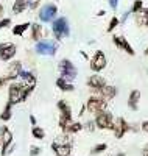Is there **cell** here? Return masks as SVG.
<instances>
[{
	"instance_id": "obj_1",
	"label": "cell",
	"mask_w": 148,
	"mask_h": 156,
	"mask_svg": "<svg viewBox=\"0 0 148 156\" xmlns=\"http://www.w3.org/2000/svg\"><path fill=\"white\" fill-rule=\"evenodd\" d=\"M36 86H28L23 84L20 81H11L8 84V103L12 106L19 105V103H23L30 98V95L34 92Z\"/></svg>"
},
{
	"instance_id": "obj_2",
	"label": "cell",
	"mask_w": 148,
	"mask_h": 156,
	"mask_svg": "<svg viewBox=\"0 0 148 156\" xmlns=\"http://www.w3.org/2000/svg\"><path fill=\"white\" fill-rule=\"evenodd\" d=\"M56 108H58V112H59V117H58V125H59V129L64 131L67 128V125L73 122V112H72V106L67 100H58L56 103Z\"/></svg>"
},
{
	"instance_id": "obj_3",
	"label": "cell",
	"mask_w": 148,
	"mask_h": 156,
	"mask_svg": "<svg viewBox=\"0 0 148 156\" xmlns=\"http://www.w3.org/2000/svg\"><path fill=\"white\" fill-rule=\"evenodd\" d=\"M69 136L70 134L62 133L58 139H55L51 142L50 148H51L53 153H55V156H70L72 154L73 145H72V140L69 139Z\"/></svg>"
},
{
	"instance_id": "obj_4",
	"label": "cell",
	"mask_w": 148,
	"mask_h": 156,
	"mask_svg": "<svg viewBox=\"0 0 148 156\" xmlns=\"http://www.w3.org/2000/svg\"><path fill=\"white\" fill-rule=\"evenodd\" d=\"M51 33L55 36V41H62L64 37H69L70 36V25L67 17L61 16L56 17L55 20H51Z\"/></svg>"
},
{
	"instance_id": "obj_5",
	"label": "cell",
	"mask_w": 148,
	"mask_h": 156,
	"mask_svg": "<svg viewBox=\"0 0 148 156\" xmlns=\"http://www.w3.org/2000/svg\"><path fill=\"white\" fill-rule=\"evenodd\" d=\"M34 51L39 56H55L58 51V41L55 39H41L34 45Z\"/></svg>"
},
{
	"instance_id": "obj_6",
	"label": "cell",
	"mask_w": 148,
	"mask_h": 156,
	"mask_svg": "<svg viewBox=\"0 0 148 156\" xmlns=\"http://www.w3.org/2000/svg\"><path fill=\"white\" fill-rule=\"evenodd\" d=\"M12 145H14V134L8 125H2L0 126V154L8 156L9 148Z\"/></svg>"
},
{
	"instance_id": "obj_7",
	"label": "cell",
	"mask_w": 148,
	"mask_h": 156,
	"mask_svg": "<svg viewBox=\"0 0 148 156\" xmlns=\"http://www.w3.org/2000/svg\"><path fill=\"white\" fill-rule=\"evenodd\" d=\"M58 72H59V76L65 78V80H69V81H73L75 78L78 76V69H76V66L69 58L59 59V62H58Z\"/></svg>"
},
{
	"instance_id": "obj_8",
	"label": "cell",
	"mask_w": 148,
	"mask_h": 156,
	"mask_svg": "<svg viewBox=\"0 0 148 156\" xmlns=\"http://www.w3.org/2000/svg\"><path fill=\"white\" fill-rule=\"evenodd\" d=\"M114 115L109 109H103L97 114H93V122L98 129H112L114 125Z\"/></svg>"
},
{
	"instance_id": "obj_9",
	"label": "cell",
	"mask_w": 148,
	"mask_h": 156,
	"mask_svg": "<svg viewBox=\"0 0 148 156\" xmlns=\"http://www.w3.org/2000/svg\"><path fill=\"white\" fill-rule=\"evenodd\" d=\"M107 66V58L103 50H97L90 58H89V67L93 73H100L101 70H104Z\"/></svg>"
},
{
	"instance_id": "obj_10",
	"label": "cell",
	"mask_w": 148,
	"mask_h": 156,
	"mask_svg": "<svg viewBox=\"0 0 148 156\" xmlns=\"http://www.w3.org/2000/svg\"><path fill=\"white\" fill-rule=\"evenodd\" d=\"M103 109H107V101L101 98L98 94H92L86 101V111L89 114H97Z\"/></svg>"
},
{
	"instance_id": "obj_11",
	"label": "cell",
	"mask_w": 148,
	"mask_h": 156,
	"mask_svg": "<svg viewBox=\"0 0 148 156\" xmlns=\"http://www.w3.org/2000/svg\"><path fill=\"white\" fill-rule=\"evenodd\" d=\"M56 14H58V6L55 3H45L39 8L37 11V17L41 22L44 23H50L51 20L56 19Z\"/></svg>"
},
{
	"instance_id": "obj_12",
	"label": "cell",
	"mask_w": 148,
	"mask_h": 156,
	"mask_svg": "<svg viewBox=\"0 0 148 156\" xmlns=\"http://www.w3.org/2000/svg\"><path fill=\"white\" fill-rule=\"evenodd\" d=\"M22 69H23L22 61H19V59H12V61H9V62H8V66H6V70H5V75H3L5 81H6V83L16 81L17 78H19V73H20Z\"/></svg>"
},
{
	"instance_id": "obj_13",
	"label": "cell",
	"mask_w": 148,
	"mask_h": 156,
	"mask_svg": "<svg viewBox=\"0 0 148 156\" xmlns=\"http://www.w3.org/2000/svg\"><path fill=\"white\" fill-rule=\"evenodd\" d=\"M17 55V45L14 42H0V61L9 62Z\"/></svg>"
},
{
	"instance_id": "obj_14",
	"label": "cell",
	"mask_w": 148,
	"mask_h": 156,
	"mask_svg": "<svg viewBox=\"0 0 148 156\" xmlns=\"http://www.w3.org/2000/svg\"><path fill=\"white\" fill-rule=\"evenodd\" d=\"M112 133H114L115 139L125 137V134L129 133V122L125 119V117H117V119L114 120V125H112Z\"/></svg>"
},
{
	"instance_id": "obj_15",
	"label": "cell",
	"mask_w": 148,
	"mask_h": 156,
	"mask_svg": "<svg viewBox=\"0 0 148 156\" xmlns=\"http://www.w3.org/2000/svg\"><path fill=\"white\" fill-rule=\"evenodd\" d=\"M86 84H87V87L92 90V94H97L101 87H104V86L107 84V81H106V78L101 76L100 73H92V75L87 76Z\"/></svg>"
},
{
	"instance_id": "obj_16",
	"label": "cell",
	"mask_w": 148,
	"mask_h": 156,
	"mask_svg": "<svg viewBox=\"0 0 148 156\" xmlns=\"http://www.w3.org/2000/svg\"><path fill=\"white\" fill-rule=\"evenodd\" d=\"M112 42H114V45H115L117 48L123 50L126 55H129V56L136 55V50L132 48V45L128 42V39H126L125 36H122V34H114V36H112Z\"/></svg>"
},
{
	"instance_id": "obj_17",
	"label": "cell",
	"mask_w": 148,
	"mask_h": 156,
	"mask_svg": "<svg viewBox=\"0 0 148 156\" xmlns=\"http://www.w3.org/2000/svg\"><path fill=\"white\" fill-rule=\"evenodd\" d=\"M17 81L23 83V84H28V86H36L37 84V76L33 70H26V69H22L20 73H19V78Z\"/></svg>"
},
{
	"instance_id": "obj_18",
	"label": "cell",
	"mask_w": 148,
	"mask_h": 156,
	"mask_svg": "<svg viewBox=\"0 0 148 156\" xmlns=\"http://www.w3.org/2000/svg\"><path fill=\"white\" fill-rule=\"evenodd\" d=\"M44 34H45V30L39 22H33L30 25V39L33 42H37L41 39H44Z\"/></svg>"
},
{
	"instance_id": "obj_19",
	"label": "cell",
	"mask_w": 148,
	"mask_h": 156,
	"mask_svg": "<svg viewBox=\"0 0 148 156\" xmlns=\"http://www.w3.org/2000/svg\"><path fill=\"white\" fill-rule=\"evenodd\" d=\"M101 98H104L106 101H111V100H114L115 97H117V94H118V89L114 86V84H106L104 87H101L98 92H97Z\"/></svg>"
},
{
	"instance_id": "obj_20",
	"label": "cell",
	"mask_w": 148,
	"mask_h": 156,
	"mask_svg": "<svg viewBox=\"0 0 148 156\" xmlns=\"http://www.w3.org/2000/svg\"><path fill=\"white\" fill-rule=\"evenodd\" d=\"M140 97H142V94H140L139 89H132L131 92H129V95H128V108L131 111H137L139 109Z\"/></svg>"
},
{
	"instance_id": "obj_21",
	"label": "cell",
	"mask_w": 148,
	"mask_h": 156,
	"mask_svg": "<svg viewBox=\"0 0 148 156\" xmlns=\"http://www.w3.org/2000/svg\"><path fill=\"white\" fill-rule=\"evenodd\" d=\"M55 83H56V87L61 90V92H73L75 90L73 81H69V80H65V78H62V76H58Z\"/></svg>"
},
{
	"instance_id": "obj_22",
	"label": "cell",
	"mask_w": 148,
	"mask_h": 156,
	"mask_svg": "<svg viewBox=\"0 0 148 156\" xmlns=\"http://www.w3.org/2000/svg\"><path fill=\"white\" fill-rule=\"evenodd\" d=\"M134 22H136L137 27H148V6L143 8L137 14H134Z\"/></svg>"
},
{
	"instance_id": "obj_23",
	"label": "cell",
	"mask_w": 148,
	"mask_h": 156,
	"mask_svg": "<svg viewBox=\"0 0 148 156\" xmlns=\"http://www.w3.org/2000/svg\"><path fill=\"white\" fill-rule=\"evenodd\" d=\"M30 2L31 0H14V3H12V14H22V12L30 6Z\"/></svg>"
},
{
	"instance_id": "obj_24",
	"label": "cell",
	"mask_w": 148,
	"mask_h": 156,
	"mask_svg": "<svg viewBox=\"0 0 148 156\" xmlns=\"http://www.w3.org/2000/svg\"><path fill=\"white\" fill-rule=\"evenodd\" d=\"M83 129H84V128H83V123H81V122H79V120H73L72 123H69V125H67V128L64 129L62 133L73 136V134H78V133H81Z\"/></svg>"
},
{
	"instance_id": "obj_25",
	"label": "cell",
	"mask_w": 148,
	"mask_h": 156,
	"mask_svg": "<svg viewBox=\"0 0 148 156\" xmlns=\"http://www.w3.org/2000/svg\"><path fill=\"white\" fill-rule=\"evenodd\" d=\"M30 25H31V22H22V23L14 25V27H12V34L14 36H23L30 30Z\"/></svg>"
},
{
	"instance_id": "obj_26",
	"label": "cell",
	"mask_w": 148,
	"mask_h": 156,
	"mask_svg": "<svg viewBox=\"0 0 148 156\" xmlns=\"http://www.w3.org/2000/svg\"><path fill=\"white\" fill-rule=\"evenodd\" d=\"M12 119V105H9V103L6 101V105L3 106V109H2V112H0V120L2 122H9Z\"/></svg>"
},
{
	"instance_id": "obj_27",
	"label": "cell",
	"mask_w": 148,
	"mask_h": 156,
	"mask_svg": "<svg viewBox=\"0 0 148 156\" xmlns=\"http://www.w3.org/2000/svg\"><path fill=\"white\" fill-rule=\"evenodd\" d=\"M31 136L37 140H42V139H45V129L42 126H39V125H34L31 128Z\"/></svg>"
},
{
	"instance_id": "obj_28",
	"label": "cell",
	"mask_w": 148,
	"mask_h": 156,
	"mask_svg": "<svg viewBox=\"0 0 148 156\" xmlns=\"http://www.w3.org/2000/svg\"><path fill=\"white\" fill-rule=\"evenodd\" d=\"M106 150H107V144H106V142H100V144L93 145V147L90 148V154L97 156V154H101V153H104Z\"/></svg>"
},
{
	"instance_id": "obj_29",
	"label": "cell",
	"mask_w": 148,
	"mask_h": 156,
	"mask_svg": "<svg viewBox=\"0 0 148 156\" xmlns=\"http://www.w3.org/2000/svg\"><path fill=\"white\" fill-rule=\"evenodd\" d=\"M118 23H120V19H118L117 16H112V17H111V20H109V23H107L106 31H107V33H112V31L118 27Z\"/></svg>"
},
{
	"instance_id": "obj_30",
	"label": "cell",
	"mask_w": 148,
	"mask_h": 156,
	"mask_svg": "<svg viewBox=\"0 0 148 156\" xmlns=\"http://www.w3.org/2000/svg\"><path fill=\"white\" fill-rule=\"evenodd\" d=\"M143 8H145V6H143L142 0H134V3H132V6H131V14H137V12H140Z\"/></svg>"
},
{
	"instance_id": "obj_31",
	"label": "cell",
	"mask_w": 148,
	"mask_h": 156,
	"mask_svg": "<svg viewBox=\"0 0 148 156\" xmlns=\"http://www.w3.org/2000/svg\"><path fill=\"white\" fill-rule=\"evenodd\" d=\"M83 128L86 129L87 133H93V131L97 129V126H95V122H93V120H87V122H84V123H83Z\"/></svg>"
},
{
	"instance_id": "obj_32",
	"label": "cell",
	"mask_w": 148,
	"mask_h": 156,
	"mask_svg": "<svg viewBox=\"0 0 148 156\" xmlns=\"http://www.w3.org/2000/svg\"><path fill=\"white\" fill-rule=\"evenodd\" d=\"M9 27H11V19L9 17L0 19V30H5V28H9Z\"/></svg>"
},
{
	"instance_id": "obj_33",
	"label": "cell",
	"mask_w": 148,
	"mask_h": 156,
	"mask_svg": "<svg viewBox=\"0 0 148 156\" xmlns=\"http://www.w3.org/2000/svg\"><path fill=\"white\" fill-rule=\"evenodd\" d=\"M42 153V148L39 145H31L30 147V156H39Z\"/></svg>"
},
{
	"instance_id": "obj_34",
	"label": "cell",
	"mask_w": 148,
	"mask_h": 156,
	"mask_svg": "<svg viewBox=\"0 0 148 156\" xmlns=\"http://www.w3.org/2000/svg\"><path fill=\"white\" fill-rule=\"evenodd\" d=\"M39 6H41V0H31L30 2V9H37Z\"/></svg>"
},
{
	"instance_id": "obj_35",
	"label": "cell",
	"mask_w": 148,
	"mask_h": 156,
	"mask_svg": "<svg viewBox=\"0 0 148 156\" xmlns=\"http://www.w3.org/2000/svg\"><path fill=\"white\" fill-rule=\"evenodd\" d=\"M140 129H142L143 133H146V134H148V120H143V122L140 123Z\"/></svg>"
},
{
	"instance_id": "obj_36",
	"label": "cell",
	"mask_w": 148,
	"mask_h": 156,
	"mask_svg": "<svg viewBox=\"0 0 148 156\" xmlns=\"http://www.w3.org/2000/svg\"><path fill=\"white\" fill-rule=\"evenodd\" d=\"M109 2V6L112 8V9H117V6H118V0H107Z\"/></svg>"
},
{
	"instance_id": "obj_37",
	"label": "cell",
	"mask_w": 148,
	"mask_h": 156,
	"mask_svg": "<svg viewBox=\"0 0 148 156\" xmlns=\"http://www.w3.org/2000/svg\"><path fill=\"white\" fill-rule=\"evenodd\" d=\"M129 14H131V11H126V12H125V14H123V17H122V19H120V22H122V23H125Z\"/></svg>"
},
{
	"instance_id": "obj_38",
	"label": "cell",
	"mask_w": 148,
	"mask_h": 156,
	"mask_svg": "<svg viewBox=\"0 0 148 156\" xmlns=\"http://www.w3.org/2000/svg\"><path fill=\"white\" fill-rule=\"evenodd\" d=\"M142 156H148V142L143 145V148H142Z\"/></svg>"
},
{
	"instance_id": "obj_39",
	"label": "cell",
	"mask_w": 148,
	"mask_h": 156,
	"mask_svg": "<svg viewBox=\"0 0 148 156\" xmlns=\"http://www.w3.org/2000/svg\"><path fill=\"white\" fill-rule=\"evenodd\" d=\"M30 123L34 126V125H37V120H36V117L33 115V114H30Z\"/></svg>"
},
{
	"instance_id": "obj_40",
	"label": "cell",
	"mask_w": 148,
	"mask_h": 156,
	"mask_svg": "<svg viewBox=\"0 0 148 156\" xmlns=\"http://www.w3.org/2000/svg\"><path fill=\"white\" fill-rule=\"evenodd\" d=\"M3 14H5V8H3L2 3H0V19H3Z\"/></svg>"
},
{
	"instance_id": "obj_41",
	"label": "cell",
	"mask_w": 148,
	"mask_h": 156,
	"mask_svg": "<svg viewBox=\"0 0 148 156\" xmlns=\"http://www.w3.org/2000/svg\"><path fill=\"white\" fill-rule=\"evenodd\" d=\"M84 112H86V105H83V106H81V109H79V112H78V115H79V117H81V115H83Z\"/></svg>"
},
{
	"instance_id": "obj_42",
	"label": "cell",
	"mask_w": 148,
	"mask_h": 156,
	"mask_svg": "<svg viewBox=\"0 0 148 156\" xmlns=\"http://www.w3.org/2000/svg\"><path fill=\"white\" fill-rule=\"evenodd\" d=\"M5 84H6V81H5V78H3V76H0V89H2V87H3Z\"/></svg>"
},
{
	"instance_id": "obj_43",
	"label": "cell",
	"mask_w": 148,
	"mask_h": 156,
	"mask_svg": "<svg viewBox=\"0 0 148 156\" xmlns=\"http://www.w3.org/2000/svg\"><path fill=\"white\" fill-rule=\"evenodd\" d=\"M79 53H81V55L84 56V59H89V56H87V53H86V51H83V50H81V51H79Z\"/></svg>"
},
{
	"instance_id": "obj_44",
	"label": "cell",
	"mask_w": 148,
	"mask_h": 156,
	"mask_svg": "<svg viewBox=\"0 0 148 156\" xmlns=\"http://www.w3.org/2000/svg\"><path fill=\"white\" fill-rule=\"evenodd\" d=\"M117 156H126V153H125V151H118Z\"/></svg>"
},
{
	"instance_id": "obj_45",
	"label": "cell",
	"mask_w": 148,
	"mask_h": 156,
	"mask_svg": "<svg viewBox=\"0 0 148 156\" xmlns=\"http://www.w3.org/2000/svg\"><path fill=\"white\" fill-rule=\"evenodd\" d=\"M143 53H145V56H148V47L145 48V51H143Z\"/></svg>"
},
{
	"instance_id": "obj_46",
	"label": "cell",
	"mask_w": 148,
	"mask_h": 156,
	"mask_svg": "<svg viewBox=\"0 0 148 156\" xmlns=\"http://www.w3.org/2000/svg\"><path fill=\"white\" fill-rule=\"evenodd\" d=\"M70 156H75V154H70Z\"/></svg>"
}]
</instances>
